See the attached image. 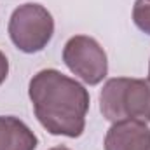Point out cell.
<instances>
[{
  "label": "cell",
  "instance_id": "6da1fadb",
  "mask_svg": "<svg viewBox=\"0 0 150 150\" xmlns=\"http://www.w3.org/2000/svg\"><path fill=\"white\" fill-rule=\"evenodd\" d=\"M28 96L35 117L51 134L79 138L84 133L89 93L75 79L54 68L40 70L30 80Z\"/></svg>",
  "mask_w": 150,
  "mask_h": 150
},
{
  "label": "cell",
  "instance_id": "277c9868",
  "mask_svg": "<svg viewBox=\"0 0 150 150\" xmlns=\"http://www.w3.org/2000/svg\"><path fill=\"white\" fill-rule=\"evenodd\" d=\"M63 61L79 79L89 86L100 84L108 74V59L98 40L87 35H75L63 47Z\"/></svg>",
  "mask_w": 150,
  "mask_h": 150
},
{
  "label": "cell",
  "instance_id": "30bf717a",
  "mask_svg": "<svg viewBox=\"0 0 150 150\" xmlns=\"http://www.w3.org/2000/svg\"><path fill=\"white\" fill-rule=\"evenodd\" d=\"M149 79H150V61H149Z\"/></svg>",
  "mask_w": 150,
  "mask_h": 150
},
{
  "label": "cell",
  "instance_id": "9c48e42d",
  "mask_svg": "<svg viewBox=\"0 0 150 150\" xmlns=\"http://www.w3.org/2000/svg\"><path fill=\"white\" fill-rule=\"evenodd\" d=\"M49 150H70V149L65 147V145H58V147H52V149H49Z\"/></svg>",
  "mask_w": 150,
  "mask_h": 150
},
{
  "label": "cell",
  "instance_id": "5b68a950",
  "mask_svg": "<svg viewBox=\"0 0 150 150\" xmlns=\"http://www.w3.org/2000/svg\"><path fill=\"white\" fill-rule=\"evenodd\" d=\"M103 145L105 150H150V129L138 119L113 122Z\"/></svg>",
  "mask_w": 150,
  "mask_h": 150
},
{
  "label": "cell",
  "instance_id": "ba28073f",
  "mask_svg": "<svg viewBox=\"0 0 150 150\" xmlns=\"http://www.w3.org/2000/svg\"><path fill=\"white\" fill-rule=\"evenodd\" d=\"M7 75H9V61H7V56L0 51V86L5 82Z\"/></svg>",
  "mask_w": 150,
  "mask_h": 150
},
{
  "label": "cell",
  "instance_id": "3957f363",
  "mask_svg": "<svg viewBox=\"0 0 150 150\" xmlns=\"http://www.w3.org/2000/svg\"><path fill=\"white\" fill-rule=\"evenodd\" d=\"M9 37L12 44L26 54L40 52L54 35L52 14L40 4H23L11 14Z\"/></svg>",
  "mask_w": 150,
  "mask_h": 150
},
{
  "label": "cell",
  "instance_id": "7a4b0ae2",
  "mask_svg": "<svg viewBox=\"0 0 150 150\" xmlns=\"http://www.w3.org/2000/svg\"><path fill=\"white\" fill-rule=\"evenodd\" d=\"M100 110L110 122L138 119L150 122V79L115 77L100 93Z\"/></svg>",
  "mask_w": 150,
  "mask_h": 150
},
{
  "label": "cell",
  "instance_id": "52a82bcc",
  "mask_svg": "<svg viewBox=\"0 0 150 150\" xmlns=\"http://www.w3.org/2000/svg\"><path fill=\"white\" fill-rule=\"evenodd\" d=\"M133 21L143 33L150 35V0H136L134 2Z\"/></svg>",
  "mask_w": 150,
  "mask_h": 150
},
{
  "label": "cell",
  "instance_id": "8992f818",
  "mask_svg": "<svg viewBox=\"0 0 150 150\" xmlns=\"http://www.w3.org/2000/svg\"><path fill=\"white\" fill-rule=\"evenodd\" d=\"M35 133L14 115H0V150H35Z\"/></svg>",
  "mask_w": 150,
  "mask_h": 150
}]
</instances>
